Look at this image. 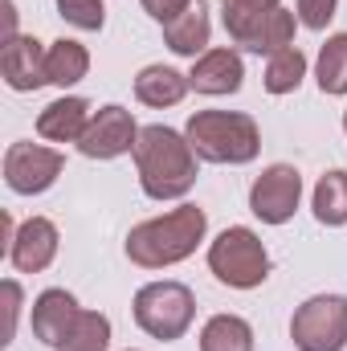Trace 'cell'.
<instances>
[{
  "label": "cell",
  "instance_id": "cell-1",
  "mask_svg": "<svg viewBox=\"0 0 347 351\" xmlns=\"http://www.w3.org/2000/svg\"><path fill=\"white\" fill-rule=\"evenodd\" d=\"M196 152L188 143V135H180L164 123L139 127V143H135V168H139V188L152 200H180L192 192L196 184Z\"/></svg>",
  "mask_w": 347,
  "mask_h": 351
},
{
  "label": "cell",
  "instance_id": "cell-2",
  "mask_svg": "<svg viewBox=\"0 0 347 351\" xmlns=\"http://www.w3.org/2000/svg\"><path fill=\"white\" fill-rule=\"evenodd\" d=\"M208 233V217L196 204H180L164 217H152L127 233V258L143 269H164L196 254Z\"/></svg>",
  "mask_w": 347,
  "mask_h": 351
},
{
  "label": "cell",
  "instance_id": "cell-3",
  "mask_svg": "<svg viewBox=\"0 0 347 351\" xmlns=\"http://www.w3.org/2000/svg\"><path fill=\"white\" fill-rule=\"evenodd\" d=\"M184 135L192 152L208 164H254L261 152L258 123L241 110H196Z\"/></svg>",
  "mask_w": 347,
  "mask_h": 351
},
{
  "label": "cell",
  "instance_id": "cell-4",
  "mask_svg": "<svg viewBox=\"0 0 347 351\" xmlns=\"http://www.w3.org/2000/svg\"><path fill=\"white\" fill-rule=\"evenodd\" d=\"M131 311H135L139 331H147L160 343H176L196 319V298L184 282H147L139 286Z\"/></svg>",
  "mask_w": 347,
  "mask_h": 351
},
{
  "label": "cell",
  "instance_id": "cell-5",
  "mask_svg": "<svg viewBox=\"0 0 347 351\" xmlns=\"http://www.w3.org/2000/svg\"><path fill=\"white\" fill-rule=\"evenodd\" d=\"M208 269L217 274V282H225L233 290H254L270 278V254H265V245L254 229L229 225L208 245Z\"/></svg>",
  "mask_w": 347,
  "mask_h": 351
},
{
  "label": "cell",
  "instance_id": "cell-6",
  "mask_svg": "<svg viewBox=\"0 0 347 351\" xmlns=\"http://www.w3.org/2000/svg\"><path fill=\"white\" fill-rule=\"evenodd\" d=\"M290 339L298 351H344L347 348V298L315 294L290 319Z\"/></svg>",
  "mask_w": 347,
  "mask_h": 351
},
{
  "label": "cell",
  "instance_id": "cell-7",
  "mask_svg": "<svg viewBox=\"0 0 347 351\" xmlns=\"http://www.w3.org/2000/svg\"><path fill=\"white\" fill-rule=\"evenodd\" d=\"M66 168V156L41 143H8L4 152V184L16 196H37L45 188H53V180Z\"/></svg>",
  "mask_w": 347,
  "mask_h": 351
},
{
  "label": "cell",
  "instance_id": "cell-8",
  "mask_svg": "<svg viewBox=\"0 0 347 351\" xmlns=\"http://www.w3.org/2000/svg\"><path fill=\"white\" fill-rule=\"evenodd\" d=\"M302 200V172L290 164H270L250 188V213L261 225H286Z\"/></svg>",
  "mask_w": 347,
  "mask_h": 351
},
{
  "label": "cell",
  "instance_id": "cell-9",
  "mask_svg": "<svg viewBox=\"0 0 347 351\" xmlns=\"http://www.w3.org/2000/svg\"><path fill=\"white\" fill-rule=\"evenodd\" d=\"M135 143H139V127H135L131 110L119 106V102H110V106L94 110L90 127L78 139V152L86 160H119V156L135 152Z\"/></svg>",
  "mask_w": 347,
  "mask_h": 351
},
{
  "label": "cell",
  "instance_id": "cell-10",
  "mask_svg": "<svg viewBox=\"0 0 347 351\" xmlns=\"http://www.w3.org/2000/svg\"><path fill=\"white\" fill-rule=\"evenodd\" d=\"M225 33L233 37V45L250 49V53H282L294 45V12H286L282 4L258 12V16H221Z\"/></svg>",
  "mask_w": 347,
  "mask_h": 351
},
{
  "label": "cell",
  "instance_id": "cell-11",
  "mask_svg": "<svg viewBox=\"0 0 347 351\" xmlns=\"http://www.w3.org/2000/svg\"><path fill=\"white\" fill-rule=\"evenodd\" d=\"M0 78L12 90H21V94L45 86L49 74H45V49H41V41L25 37V33L8 37L4 49H0Z\"/></svg>",
  "mask_w": 347,
  "mask_h": 351
},
{
  "label": "cell",
  "instance_id": "cell-12",
  "mask_svg": "<svg viewBox=\"0 0 347 351\" xmlns=\"http://www.w3.org/2000/svg\"><path fill=\"white\" fill-rule=\"evenodd\" d=\"M188 82L196 94H237L241 82H246V66H241V53L237 49H229V45H221V49H208V53H200L196 62H192V74H188Z\"/></svg>",
  "mask_w": 347,
  "mask_h": 351
},
{
  "label": "cell",
  "instance_id": "cell-13",
  "mask_svg": "<svg viewBox=\"0 0 347 351\" xmlns=\"http://www.w3.org/2000/svg\"><path fill=\"white\" fill-rule=\"evenodd\" d=\"M53 258H58V225L45 217H29L8 245V262L21 274H41Z\"/></svg>",
  "mask_w": 347,
  "mask_h": 351
},
{
  "label": "cell",
  "instance_id": "cell-14",
  "mask_svg": "<svg viewBox=\"0 0 347 351\" xmlns=\"http://www.w3.org/2000/svg\"><path fill=\"white\" fill-rule=\"evenodd\" d=\"M78 298L70 294V290H45V294H37V302H33V335L45 343V348H62V339H66V331L74 327V319H78Z\"/></svg>",
  "mask_w": 347,
  "mask_h": 351
},
{
  "label": "cell",
  "instance_id": "cell-15",
  "mask_svg": "<svg viewBox=\"0 0 347 351\" xmlns=\"http://www.w3.org/2000/svg\"><path fill=\"white\" fill-rule=\"evenodd\" d=\"M90 102L78 94H66V98H53L41 114H37V135L49 139V143H78L82 131L90 127Z\"/></svg>",
  "mask_w": 347,
  "mask_h": 351
},
{
  "label": "cell",
  "instance_id": "cell-16",
  "mask_svg": "<svg viewBox=\"0 0 347 351\" xmlns=\"http://www.w3.org/2000/svg\"><path fill=\"white\" fill-rule=\"evenodd\" d=\"M188 90H192L188 74H180L172 66H143L135 78V98L143 106H176Z\"/></svg>",
  "mask_w": 347,
  "mask_h": 351
},
{
  "label": "cell",
  "instance_id": "cell-17",
  "mask_svg": "<svg viewBox=\"0 0 347 351\" xmlns=\"http://www.w3.org/2000/svg\"><path fill=\"white\" fill-rule=\"evenodd\" d=\"M208 33H213V25H208V12L200 4H192L184 16H176L172 25H164V41H168V49L180 53V58L208 53Z\"/></svg>",
  "mask_w": 347,
  "mask_h": 351
},
{
  "label": "cell",
  "instance_id": "cell-18",
  "mask_svg": "<svg viewBox=\"0 0 347 351\" xmlns=\"http://www.w3.org/2000/svg\"><path fill=\"white\" fill-rule=\"evenodd\" d=\"M45 74H49V82L53 86H74V82H82L90 74V53L86 45H78V41H70V37H62V41H53L49 49H45Z\"/></svg>",
  "mask_w": 347,
  "mask_h": 351
},
{
  "label": "cell",
  "instance_id": "cell-19",
  "mask_svg": "<svg viewBox=\"0 0 347 351\" xmlns=\"http://www.w3.org/2000/svg\"><path fill=\"white\" fill-rule=\"evenodd\" d=\"M200 351H254V327L241 315H213L200 331Z\"/></svg>",
  "mask_w": 347,
  "mask_h": 351
},
{
  "label": "cell",
  "instance_id": "cell-20",
  "mask_svg": "<svg viewBox=\"0 0 347 351\" xmlns=\"http://www.w3.org/2000/svg\"><path fill=\"white\" fill-rule=\"evenodd\" d=\"M311 208H315L319 225H331V229L347 225V172L335 168V172L319 176L315 196H311Z\"/></svg>",
  "mask_w": 347,
  "mask_h": 351
},
{
  "label": "cell",
  "instance_id": "cell-21",
  "mask_svg": "<svg viewBox=\"0 0 347 351\" xmlns=\"http://www.w3.org/2000/svg\"><path fill=\"white\" fill-rule=\"evenodd\" d=\"M315 78L323 94H347V33L327 37V45L319 49L315 62Z\"/></svg>",
  "mask_w": 347,
  "mask_h": 351
},
{
  "label": "cell",
  "instance_id": "cell-22",
  "mask_svg": "<svg viewBox=\"0 0 347 351\" xmlns=\"http://www.w3.org/2000/svg\"><path fill=\"white\" fill-rule=\"evenodd\" d=\"M110 348V319L98 311H78L74 327L66 331L58 351H106Z\"/></svg>",
  "mask_w": 347,
  "mask_h": 351
},
{
  "label": "cell",
  "instance_id": "cell-23",
  "mask_svg": "<svg viewBox=\"0 0 347 351\" xmlns=\"http://www.w3.org/2000/svg\"><path fill=\"white\" fill-rule=\"evenodd\" d=\"M302 78H307V53H302L298 45H290V49H282V53L270 58L261 82H265L270 94H290V90L302 86Z\"/></svg>",
  "mask_w": 347,
  "mask_h": 351
},
{
  "label": "cell",
  "instance_id": "cell-24",
  "mask_svg": "<svg viewBox=\"0 0 347 351\" xmlns=\"http://www.w3.org/2000/svg\"><path fill=\"white\" fill-rule=\"evenodd\" d=\"M58 12L66 25L82 29V33H98L106 25V4L102 0H58Z\"/></svg>",
  "mask_w": 347,
  "mask_h": 351
},
{
  "label": "cell",
  "instance_id": "cell-25",
  "mask_svg": "<svg viewBox=\"0 0 347 351\" xmlns=\"http://www.w3.org/2000/svg\"><path fill=\"white\" fill-rule=\"evenodd\" d=\"M335 8H339V0H298V21H302L307 29L323 33V29L331 25Z\"/></svg>",
  "mask_w": 347,
  "mask_h": 351
},
{
  "label": "cell",
  "instance_id": "cell-26",
  "mask_svg": "<svg viewBox=\"0 0 347 351\" xmlns=\"http://www.w3.org/2000/svg\"><path fill=\"white\" fill-rule=\"evenodd\" d=\"M16 319H21V286L8 278V282H4V335H0V343H12Z\"/></svg>",
  "mask_w": 347,
  "mask_h": 351
},
{
  "label": "cell",
  "instance_id": "cell-27",
  "mask_svg": "<svg viewBox=\"0 0 347 351\" xmlns=\"http://www.w3.org/2000/svg\"><path fill=\"white\" fill-rule=\"evenodd\" d=\"M143 8H147V16H152V21L172 25L176 16H184V12L192 8V0H143Z\"/></svg>",
  "mask_w": 347,
  "mask_h": 351
},
{
  "label": "cell",
  "instance_id": "cell-28",
  "mask_svg": "<svg viewBox=\"0 0 347 351\" xmlns=\"http://www.w3.org/2000/svg\"><path fill=\"white\" fill-rule=\"evenodd\" d=\"M278 8V0H225L221 16H258V12H270Z\"/></svg>",
  "mask_w": 347,
  "mask_h": 351
},
{
  "label": "cell",
  "instance_id": "cell-29",
  "mask_svg": "<svg viewBox=\"0 0 347 351\" xmlns=\"http://www.w3.org/2000/svg\"><path fill=\"white\" fill-rule=\"evenodd\" d=\"M8 37H16V4H12V0L4 4V41H8Z\"/></svg>",
  "mask_w": 347,
  "mask_h": 351
},
{
  "label": "cell",
  "instance_id": "cell-30",
  "mask_svg": "<svg viewBox=\"0 0 347 351\" xmlns=\"http://www.w3.org/2000/svg\"><path fill=\"white\" fill-rule=\"evenodd\" d=\"M344 131H347V110H344Z\"/></svg>",
  "mask_w": 347,
  "mask_h": 351
}]
</instances>
